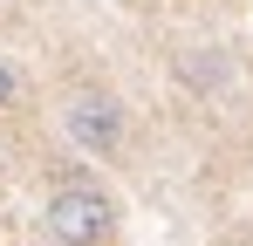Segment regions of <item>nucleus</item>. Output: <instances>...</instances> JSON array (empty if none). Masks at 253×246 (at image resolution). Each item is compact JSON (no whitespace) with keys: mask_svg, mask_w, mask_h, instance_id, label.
I'll use <instances>...</instances> for the list:
<instances>
[{"mask_svg":"<svg viewBox=\"0 0 253 246\" xmlns=\"http://www.w3.org/2000/svg\"><path fill=\"white\" fill-rule=\"evenodd\" d=\"M48 240L55 246H110L117 240V205L110 192H96V185H62V192H48Z\"/></svg>","mask_w":253,"mask_h":246,"instance_id":"obj_1","label":"nucleus"},{"mask_svg":"<svg viewBox=\"0 0 253 246\" xmlns=\"http://www.w3.org/2000/svg\"><path fill=\"white\" fill-rule=\"evenodd\" d=\"M62 130H69V144L89 151V158H117V151H124V103L103 96V89H76V96L62 103Z\"/></svg>","mask_w":253,"mask_h":246,"instance_id":"obj_2","label":"nucleus"},{"mask_svg":"<svg viewBox=\"0 0 253 246\" xmlns=\"http://www.w3.org/2000/svg\"><path fill=\"white\" fill-rule=\"evenodd\" d=\"M14 96H21V76H14V69H7V55H0V110H7Z\"/></svg>","mask_w":253,"mask_h":246,"instance_id":"obj_3","label":"nucleus"},{"mask_svg":"<svg viewBox=\"0 0 253 246\" xmlns=\"http://www.w3.org/2000/svg\"><path fill=\"white\" fill-rule=\"evenodd\" d=\"M144 7H151V0H144Z\"/></svg>","mask_w":253,"mask_h":246,"instance_id":"obj_4","label":"nucleus"}]
</instances>
